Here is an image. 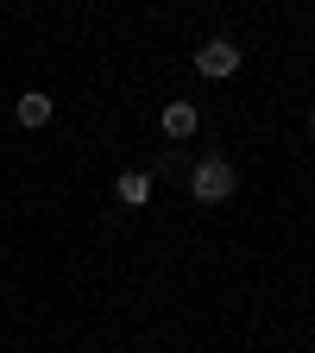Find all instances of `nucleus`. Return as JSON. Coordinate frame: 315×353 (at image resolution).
<instances>
[{
  "label": "nucleus",
  "mask_w": 315,
  "mask_h": 353,
  "mask_svg": "<svg viewBox=\"0 0 315 353\" xmlns=\"http://www.w3.org/2000/svg\"><path fill=\"white\" fill-rule=\"evenodd\" d=\"M240 190V170L227 164V158H202L196 170H190V196L196 202H227Z\"/></svg>",
  "instance_id": "1"
},
{
  "label": "nucleus",
  "mask_w": 315,
  "mask_h": 353,
  "mask_svg": "<svg viewBox=\"0 0 315 353\" xmlns=\"http://www.w3.org/2000/svg\"><path fill=\"white\" fill-rule=\"evenodd\" d=\"M196 70H202V76H214V82H221V76H234V70H240V44L208 38L202 51H196Z\"/></svg>",
  "instance_id": "2"
},
{
  "label": "nucleus",
  "mask_w": 315,
  "mask_h": 353,
  "mask_svg": "<svg viewBox=\"0 0 315 353\" xmlns=\"http://www.w3.org/2000/svg\"><path fill=\"white\" fill-rule=\"evenodd\" d=\"M13 114H19V126H44V120L57 114V101L44 95V88H26V95L13 101Z\"/></svg>",
  "instance_id": "3"
},
{
  "label": "nucleus",
  "mask_w": 315,
  "mask_h": 353,
  "mask_svg": "<svg viewBox=\"0 0 315 353\" xmlns=\"http://www.w3.org/2000/svg\"><path fill=\"white\" fill-rule=\"evenodd\" d=\"M114 196H120L126 208H145V202H152V176H145V170H126L120 183H114Z\"/></svg>",
  "instance_id": "4"
},
{
  "label": "nucleus",
  "mask_w": 315,
  "mask_h": 353,
  "mask_svg": "<svg viewBox=\"0 0 315 353\" xmlns=\"http://www.w3.org/2000/svg\"><path fill=\"white\" fill-rule=\"evenodd\" d=\"M196 126H202V114H196L190 101H170V108H164V132H170V139H190Z\"/></svg>",
  "instance_id": "5"
},
{
  "label": "nucleus",
  "mask_w": 315,
  "mask_h": 353,
  "mask_svg": "<svg viewBox=\"0 0 315 353\" xmlns=\"http://www.w3.org/2000/svg\"><path fill=\"white\" fill-rule=\"evenodd\" d=\"M309 126H315V114H309Z\"/></svg>",
  "instance_id": "6"
}]
</instances>
